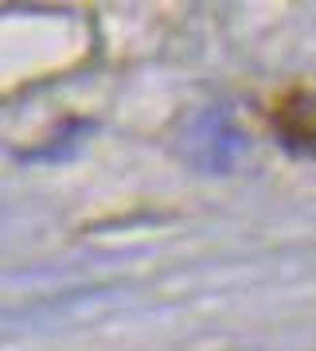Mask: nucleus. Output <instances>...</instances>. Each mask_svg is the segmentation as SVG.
Returning <instances> with one entry per match:
<instances>
[{"instance_id": "obj_1", "label": "nucleus", "mask_w": 316, "mask_h": 351, "mask_svg": "<svg viewBox=\"0 0 316 351\" xmlns=\"http://www.w3.org/2000/svg\"><path fill=\"white\" fill-rule=\"evenodd\" d=\"M274 129L293 149H316V98L313 94H289L274 113Z\"/></svg>"}]
</instances>
